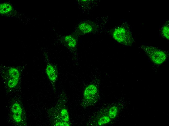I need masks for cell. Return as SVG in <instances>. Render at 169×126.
Segmentation results:
<instances>
[{
    "label": "cell",
    "instance_id": "6da1fadb",
    "mask_svg": "<svg viewBox=\"0 0 169 126\" xmlns=\"http://www.w3.org/2000/svg\"><path fill=\"white\" fill-rule=\"evenodd\" d=\"M127 26H120L115 28L113 31L112 36L119 43L125 45L131 46L135 41L131 30Z\"/></svg>",
    "mask_w": 169,
    "mask_h": 126
},
{
    "label": "cell",
    "instance_id": "7a4b0ae2",
    "mask_svg": "<svg viewBox=\"0 0 169 126\" xmlns=\"http://www.w3.org/2000/svg\"><path fill=\"white\" fill-rule=\"evenodd\" d=\"M139 47L143 51L151 60L156 64L162 63L166 59V53L156 47L142 45Z\"/></svg>",
    "mask_w": 169,
    "mask_h": 126
},
{
    "label": "cell",
    "instance_id": "3957f363",
    "mask_svg": "<svg viewBox=\"0 0 169 126\" xmlns=\"http://www.w3.org/2000/svg\"><path fill=\"white\" fill-rule=\"evenodd\" d=\"M46 62V71L47 75L50 81L55 83L58 77V71L56 66L50 61L48 58L45 59Z\"/></svg>",
    "mask_w": 169,
    "mask_h": 126
},
{
    "label": "cell",
    "instance_id": "277c9868",
    "mask_svg": "<svg viewBox=\"0 0 169 126\" xmlns=\"http://www.w3.org/2000/svg\"><path fill=\"white\" fill-rule=\"evenodd\" d=\"M76 34H71L66 35L62 38V43L70 50L74 51L76 49L77 39Z\"/></svg>",
    "mask_w": 169,
    "mask_h": 126
},
{
    "label": "cell",
    "instance_id": "5b68a950",
    "mask_svg": "<svg viewBox=\"0 0 169 126\" xmlns=\"http://www.w3.org/2000/svg\"><path fill=\"white\" fill-rule=\"evenodd\" d=\"M94 29L93 25L92 22L84 21L80 24L77 26L75 34L82 35L91 32Z\"/></svg>",
    "mask_w": 169,
    "mask_h": 126
},
{
    "label": "cell",
    "instance_id": "8992f818",
    "mask_svg": "<svg viewBox=\"0 0 169 126\" xmlns=\"http://www.w3.org/2000/svg\"><path fill=\"white\" fill-rule=\"evenodd\" d=\"M96 87L93 84L87 86L84 91L83 96L84 98L87 100H90L95 98L97 94Z\"/></svg>",
    "mask_w": 169,
    "mask_h": 126
},
{
    "label": "cell",
    "instance_id": "52a82bcc",
    "mask_svg": "<svg viewBox=\"0 0 169 126\" xmlns=\"http://www.w3.org/2000/svg\"><path fill=\"white\" fill-rule=\"evenodd\" d=\"M11 111L14 121L17 123L20 122L22 120V109L20 105L18 103H14L12 106Z\"/></svg>",
    "mask_w": 169,
    "mask_h": 126
},
{
    "label": "cell",
    "instance_id": "ba28073f",
    "mask_svg": "<svg viewBox=\"0 0 169 126\" xmlns=\"http://www.w3.org/2000/svg\"><path fill=\"white\" fill-rule=\"evenodd\" d=\"M160 32L162 36L167 39H169V22L167 21L163 25L161 29Z\"/></svg>",
    "mask_w": 169,
    "mask_h": 126
},
{
    "label": "cell",
    "instance_id": "9c48e42d",
    "mask_svg": "<svg viewBox=\"0 0 169 126\" xmlns=\"http://www.w3.org/2000/svg\"><path fill=\"white\" fill-rule=\"evenodd\" d=\"M8 72L11 78L19 80L20 74L17 69L14 67H11L9 69Z\"/></svg>",
    "mask_w": 169,
    "mask_h": 126
},
{
    "label": "cell",
    "instance_id": "30bf717a",
    "mask_svg": "<svg viewBox=\"0 0 169 126\" xmlns=\"http://www.w3.org/2000/svg\"><path fill=\"white\" fill-rule=\"evenodd\" d=\"M12 9V7L9 4L4 3L0 5V13L2 14L8 13Z\"/></svg>",
    "mask_w": 169,
    "mask_h": 126
},
{
    "label": "cell",
    "instance_id": "8fae6325",
    "mask_svg": "<svg viewBox=\"0 0 169 126\" xmlns=\"http://www.w3.org/2000/svg\"><path fill=\"white\" fill-rule=\"evenodd\" d=\"M118 111V107L116 106H113L109 109L108 112L109 117L111 119L114 118L117 116Z\"/></svg>",
    "mask_w": 169,
    "mask_h": 126
},
{
    "label": "cell",
    "instance_id": "7c38bea8",
    "mask_svg": "<svg viewBox=\"0 0 169 126\" xmlns=\"http://www.w3.org/2000/svg\"><path fill=\"white\" fill-rule=\"evenodd\" d=\"M60 115L63 121L68 122L69 120V116L67 110L65 108H63L61 110Z\"/></svg>",
    "mask_w": 169,
    "mask_h": 126
},
{
    "label": "cell",
    "instance_id": "4fadbf2b",
    "mask_svg": "<svg viewBox=\"0 0 169 126\" xmlns=\"http://www.w3.org/2000/svg\"><path fill=\"white\" fill-rule=\"evenodd\" d=\"M110 120L111 119L109 117L104 116L99 119L97 122V124L99 126H101L108 123Z\"/></svg>",
    "mask_w": 169,
    "mask_h": 126
},
{
    "label": "cell",
    "instance_id": "5bb4252c",
    "mask_svg": "<svg viewBox=\"0 0 169 126\" xmlns=\"http://www.w3.org/2000/svg\"><path fill=\"white\" fill-rule=\"evenodd\" d=\"M19 80L11 78L8 80V85L10 88H13L15 87L17 85Z\"/></svg>",
    "mask_w": 169,
    "mask_h": 126
},
{
    "label": "cell",
    "instance_id": "9a60e30c",
    "mask_svg": "<svg viewBox=\"0 0 169 126\" xmlns=\"http://www.w3.org/2000/svg\"><path fill=\"white\" fill-rule=\"evenodd\" d=\"M55 125L56 126H69V125L68 123L64 121V122H59L56 123Z\"/></svg>",
    "mask_w": 169,
    "mask_h": 126
}]
</instances>
